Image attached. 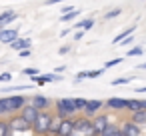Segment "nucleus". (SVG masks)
<instances>
[{"instance_id":"1","label":"nucleus","mask_w":146,"mask_h":136,"mask_svg":"<svg viewBox=\"0 0 146 136\" xmlns=\"http://www.w3.org/2000/svg\"><path fill=\"white\" fill-rule=\"evenodd\" d=\"M30 102V96L26 94H14V96H2L0 98V118H10L20 114V110Z\"/></svg>"},{"instance_id":"2","label":"nucleus","mask_w":146,"mask_h":136,"mask_svg":"<svg viewBox=\"0 0 146 136\" xmlns=\"http://www.w3.org/2000/svg\"><path fill=\"white\" fill-rule=\"evenodd\" d=\"M54 118L58 120H66V118H76L78 110H76V104H74V98L70 96H64V98H56L54 100Z\"/></svg>"},{"instance_id":"3","label":"nucleus","mask_w":146,"mask_h":136,"mask_svg":"<svg viewBox=\"0 0 146 136\" xmlns=\"http://www.w3.org/2000/svg\"><path fill=\"white\" fill-rule=\"evenodd\" d=\"M52 120H54L52 112H40L38 118H36V122L32 124V136H48Z\"/></svg>"},{"instance_id":"4","label":"nucleus","mask_w":146,"mask_h":136,"mask_svg":"<svg viewBox=\"0 0 146 136\" xmlns=\"http://www.w3.org/2000/svg\"><path fill=\"white\" fill-rule=\"evenodd\" d=\"M8 124H10V132L12 134H28V136H32V126L26 120H22L20 114L10 116L8 118Z\"/></svg>"},{"instance_id":"5","label":"nucleus","mask_w":146,"mask_h":136,"mask_svg":"<svg viewBox=\"0 0 146 136\" xmlns=\"http://www.w3.org/2000/svg\"><path fill=\"white\" fill-rule=\"evenodd\" d=\"M74 134H80V136H96L94 126H92V120H88L84 116L74 118Z\"/></svg>"},{"instance_id":"6","label":"nucleus","mask_w":146,"mask_h":136,"mask_svg":"<svg viewBox=\"0 0 146 136\" xmlns=\"http://www.w3.org/2000/svg\"><path fill=\"white\" fill-rule=\"evenodd\" d=\"M104 108V100H98V98H92V100H86V108L80 112L84 118H88V120H92V118H96L98 114H100V110Z\"/></svg>"},{"instance_id":"7","label":"nucleus","mask_w":146,"mask_h":136,"mask_svg":"<svg viewBox=\"0 0 146 136\" xmlns=\"http://www.w3.org/2000/svg\"><path fill=\"white\" fill-rule=\"evenodd\" d=\"M30 104L38 110V112H50V108L54 106V100L44 96V94H34L30 96Z\"/></svg>"},{"instance_id":"8","label":"nucleus","mask_w":146,"mask_h":136,"mask_svg":"<svg viewBox=\"0 0 146 136\" xmlns=\"http://www.w3.org/2000/svg\"><path fill=\"white\" fill-rule=\"evenodd\" d=\"M104 108H108L112 112H124V110H128V98H118V96L106 98L104 100Z\"/></svg>"},{"instance_id":"9","label":"nucleus","mask_w":146,"mask_h":136,"mask_svg":"<svg viewBox=\"0 0 146 136\" xmlns=\"http://www.w3.org/2000/svg\"><path fill=\"white\" fill-rule=\"evenodd\" d=\"M18 38H20V28H0V42L2 44L10 46Z\"/></svg>"},{"instance_id":"10","label":"nucleus","mask_w":146,"mask_h":136,"mask_svg":"<svg viewBox=\"0 0 146 136\" xmlns=\"http://www.w3.org/2000/svg\"><path fill=\"white\" fill-rule=\"evenodd\" d=\"M118 126H120V132H122L124 136H142V128L136 126L130 118H128V120H122Z\"/></svg>"},{"instance_id":"11","label":"nucleus","mask_w":146,"mask_h":136,"mask_svg":"<svg viewBox=\"0 0 146 136\" xmlns=\"http://www.w3.org/2000/svg\"><path fill=\"white\" fill-rule=\"evenodd\" d=\"M38 114H40V112H38V110H36V108H34V106H32L30 102H28V104H26V106H24V108L20 110V118H22V120H26V122H28L30 126H32V124L36 122Z\"/></svg>"},{"instance_id":"12","label":"nucleus","mask_w":146,"mask_h":136,"mask_svg":"<svg viewBox=\"0 0 146 136\" xmlns=\"http://www.w3.org/2000/svg\"><path fill=\"white\" fill-rule=\"evenodd\" d=\"M110 122H112V120H110V116H108V114H104V112H100L96 118H92V126H94L96 136H98V134H100V132H102V130H104Z\"/></svg>"},{"instance_id":"13","label":"nucleus","mask_w":146,"mask_h":136,"mask_svg":"<svg viewBox=\"0 0 146 136\" xmlns=\"http://www.w3.org/2000/svg\"><path fill=\"white\" fill-rule=\"evenodd\" d=\"M56 136H74V118L60 120V126H58V134Z\"/></svg>"},{"instance_id":"14","label":"nucleus","mask_w":146,"mask_h":136,"mask_svg":"<svg viewBox=\"0 0 146 136\" xmlns=\"http://www.w3.org/2000/svg\"><path fill=\"white\" fill-rule=\"evenodd\" d=\"M30 46H32V40H30V38H18V40H14V42L10 44V48H12V50H16V52L30 50Z\"/></svg>"},{"instance_id":"15","label":"nucleus","mask_w":146,"mask_h":136,"mask_svg":"<svg viewBox=\"0 0 146 136\" xmlns=\"http://www.w3.org/2000/svg\"><path fill=\"white\" fill-rule=\"evenodd\" d=\"M134 30H136V26H128V28H124L122 32H118L114 38H112V44H120L124 38H128V36H132L134 34Z\"/></svg>"},{"instance_id":"16","label":"nucleus","mask_w":146,"mask_h":136,"mask_svg":"<svg viewBox=\"0 0 146 136\" xmlns=\"http://www.w3.org/2000/svg\"><path fill=\"white\" fill-rule=\"evenodd\" d=\"M130 120L136 124V126H146V110H138V112H132L130 114Z\"/></svg>"},{"instance_id":"17","label":"nucleus","mask_w":146,"mask_h":136,"mask_svg":"<svg viewBox=\"0 0 146 136\" xmlns=\"http://www.w3.org/2000/svg\"><path fill=\"white\" fill-rule=\"evenodd\" d=\"M118 132H120V126H118V122H110V124H108V126H106V128H104V130H102L98 136H116Z\"/></svg>"},{"instance_id":"18","label":"nucleus","mask_w":146,"mask_h":136,"mask_svg":"<svg viewBox=\"0 0 146 136\" xmlns=\"http://www.w3.org/2000/svg\"><path fill=\"white\" fill-rule=\"evenodd\" d=\"M0 136H12V132H10V124H8V118H0Z\"/></svg>"},{"instance_id":"19","label":"nucleus","mask_w":146,"mask_h":136,"mask_svg":"<svg viewBox=\"0 0 146 136\" xmlns=\"http://www.w3.org/2000/svg\"><path fill=\"white\" fill-rule=\"evenodd\" d=\"M138 110H142V102L138 98H130L128 100V112L132 114V112H138Z\"/></svg>"},{"instance_id":"20","label":"nucleus","mask_w":146,"mask_h":136,"mask_svg":"<svg viewBox=\"0 0 146 136\" xmlns=\"http://www.w3.org/2000/svg\"><path fill=\"white\" fill-rule=\"evenodd\" d=\"M78 14H80V10H72V12H68V14H60V22H72V20H76L78 18Z\"/></svg>"},{"instance_id":"21","label":"nucleus","mask_w":146,"mask_h":136,"mask_svg":"<svg viewBox=\"0 0 146 136\" xmlns=\"http://www.w3.org/2000/svg\"><path fill=\"white\" fill-rule=\"evenodd\" d=\"M42 76H44L46 84H50V82H62L64 80L62 74H56V72H48V74H42Z\"/></svg>"},{"instance_id":"22","label":"nucleus","mask_w":146,"mask_h":136,"mask_svg":"<svg viewBox=\"0 0 146 136\" xmlns=\"http://www.w3.org/2000/svg\"><path fill=\"white\" fill-rule=\"evenodd\" d=\"M122 14V10L120 8H112V10H108L104 16H102V20H114V18H118Z\"/></svg>"},{"instance_id":"23","label":"nucleus","mask_w":146,"mask_h":136,"mask_svg":"<svg viewBox=\"0 0 146 136\" xmlns=\"http://www.w3.org/2000/svg\"><path fill=\"white\" fill-rule=\"evenodd\" d=\"M130 82H132L130 76H122V78H114V80H110L112 86H122V84H130Z\"/></svg>"},{"instance_id":"24","label":"nucleus","mask_w":146,"mask_h":136,"mask_svg":"<svg viewBox=\"0 0 146 136\" xmlns=\"http://www.w3.org/2000/svg\"><path fill=\"white\" fill-rule=\"evenodd\" d=\"M126 54H128V56H142V54H144V48H142V46H132V48H128Z\"/></svg>"},{"instance_id":"25","label":"nucleus","mask_w":146,"mask_h":136,"mask_svg":"<svg viewBox=\"0 0 146 136\" xmlns=\"http://www.w3.org/2000/svg\"><path fill=\"white\" fill-rule=\"evenodd\" d=\"M120 62H124V58H122V56H118V58H112V60H108V62L104 64V70H108V68H114V66H118Z\"/></svg>"},{"instance_id":"26","label":"nucleus","mask_w":146,"mask_h":136,"mask_svg":"<svg viewBox=\"0 0 146 136\" xmlns=\"http://www.w3.org/2000/svg\"><path fill=\"white\" fill-rule=\"evenodd\" d=\"M58 126H60V120H58V118H54V120H52V124H50L48 136H56V134H58Z\"/></svg>"},{"instance_id":"27","label":"nucleus","mask_w":146,"mask_h":136,"mask_svg":"<svg viewBox=\"0 0 146 136\" xmlns=\"http://www.w3.org/2000/svg\"><path fill=\"white\" fill-rule=\"evenodd\" d=\"M102 72H104V68H96V70H86V78H98V76H102Z\"/></svg>"},{"instance_id":"28","label":"nucleus","mask_w":146,"mask_h":136,"mask_svg":"<svg viewBox=\"0 0 146 136\" xmlns=\"http://www.w3.org/2000/svg\"><path fill=\"white\" fill-rule=\"evenodd\" d=\"M12 72H2L0 74V84H8V82H12Z\"/></svg>"},{"instance_id":"29","label":"nucleus","mask_w":146,"mask_h":136,"mask_svg":"<svg viewBox=\"0 0 146 136\" xmlns=\"http://www.w3.org/2000/svg\"><path fill=\"white\" fill-rule=\"evenodd\" d=\"M74 104H76V110L82 112L86 108V98H74Z\"/></svg>"},{"instance_id":"30","label":"nucleus","mask_w":146,"mask_h":136,"mask_svg":"<svg viewBox=\"0 0 146 136\" xmlns=\"http://www.w3.org/2000/svg\"><path fill=\"white\" fill-rule=\"evenodd\" d=\"M92 26H94V18H84V26H82V30L88 32V30H92Z\"/></svg>"},{"instance_id":"31","label":"nucleus","mask_w":146,"mask_h":136,"mask_svg":"<svg viewBox=\"0 0 146 136\" xmlns=\"http://www.w3.org/2000/svg\"><path fill=\"white\" fill-rule=\"evenodd\" d=\"M70 52H72V46H70V44H64V46L58 48V54H60V56H66V54H70Z\"/></svg>"},{"instance_id":"32","label":"nucleus","mask_w":146,"mask_h":136,"mask_svg":"<svg viewBox=\"0 0 146 136\" xmlns=\"http://www.w3.org/2000/svg\"><path fill=\"white\" fill-rule=\"evenodd\" d=\"M22 74H24V76H30V78H34V76H38L40 72H38L36 68H24V70H22Z\"/></svg>"},{"instance_id":"33","label":"nucleus","mask_w":146,"mask_h":136,"mask_svg":"<svg viewBox=\"0 0 146 136\" xmlns=\"http://www.w3.org/2000/svg\"><path fill=\"white\" fill-rule=\"evenodd\" d=\"M72 10H74V6H72V4H66V6H62L60 12H62V14H68V12H72Z\"/></svg>"},{"instance_id":"34","label":"nucleus","mask_w":146,"mask_h":136,"mask_svg":"<svg viewBox=\"0 0 146 136\" xmlns=\"http://www.w3.org/2000/svg\"><path fill=\"white\" fill-rule=\"evenodd\" d=\"M84 34H86L84 30H78V32H74V40H76V42H78V40H82V38H84Z\"/></svg>"},{"instance_id":"35","label":"nucleus","mask_w":146,"mask_h":136,"mask_svg":"<svg viewBox=\"0 0 146 136\" xmlns=\"http://www.w3.org/2000/svg\"><path fill=\"white\" fill-rule=\"evenodd\" d=\"M84 78H86V72H78V74H76V78H74V82L78 84V82H82Z\"/></svg>"},{"instance_id":"36","label":"nucleus","mask_w":146,"mask_h":136,"mask_svg":"<svg viewBox=\"0 0 146 136\" xmlns=\"http://www.w3.org/2000/svg\"><path fill=\"white\" fill-rule=\"evenodd\" d=\"M132 40H134V36H128V38H124L120 42V46H128V44H132Z\"/></svg>"},{"instance_id":"37","label":"nucleus","mask_w":146,"mask_h":136,"mask_svg":"<svg viewBox=\"0 0 146 136\" xmlns=\"http://www.w3.org/2000/svg\"><path fill=\"white\" fill-rule=\"evenodd\" d=\"M18 56L20 58H28V56H32V50H22V52H18Z\"/></svg>"},{"instance_id":"38","label":"nucleus","mask_w":146,"mask_h":136,"mask_svg":"<svg viewBox=\"0 0 146 136\" xmlns=\"http://www.w3.org/2000/svg\"><path fill=\"white\" fill-rule=\"evenodd\" d=\"M70 32H72V26H70V28H66V30H62V32H60V36H68Z\"/></svg>"},{"instance_id":"39","label":"nucleus","mask_w":146,"mask_h":136,"mask_svg":"<svg viewBox=\"0 0 146 136\" xmlns=\"http://www.w3.org/2000/svg\"><path fill=\"white\" fill-rule=\"evenodd\" d=\"M64 70H66V66H58V68H56V74H60V72H64Z\"/></svg>"},{"instance_id":"40","label":"nucleus","mask_w":146,"mask_h":136,"mask_svg":"<svg viewBox=\"0 0 146 136\" xmlns=\"http://www.w3.org/2000/svg\"><path fill=\"white\" fill-rule=\"evenodd\" d=\"M138 70H146V62H142V64H138Z\"/></svg>"},{"instance_id":"41","label":"nucleus","mask_w":146,"mask_h":136,"mask_svg":"<svg viewBox=\"0 0 146 136\" xmlns=\"http://www.w3.org/2000/svg\"><path fill=\"white\" fill-rule=\"evenodd\" d=\"M136 92H146V86H140V88H136Z\"/></svg>"},{"instance_id":"42","label":"nucleus","mask_w":146,"mask_h":136,"mask_svg":"<svg viewBox=\"0 0 146 136\" xmlns=\"http://www.w3.org/2000/svg\"><path fill=\"white\" fill-rule=\"evenodd\" d=\"M142 102V110H146V100H140Z\"/></svg>"},{"instance_id":"43","label":"nucleus","mask_w":146,"mask_h":136,"mask_svg":"<svg viewBox=\"0 0 146 136\" xmlns=\"http://www.w3.org/2000/svg\"><path fill=\"white\" fill-rule=\"evenodd\" d=\"M116 136H124V134H122V132H118V134H116Z\"/></svg>"},{"instance_id":"44","label":"nucleus","mask_w":146,"mask_h":136,"mask_svg":"<svg viewBox=\"0 0 146 136\" xmlns=\"http://www.w3.org/2000/svg\"><path fill=\"white\" fill-rule=\"evenodd\" d=\"M144 52H146V48H144Z\"/></svg>"}]
</instances>
